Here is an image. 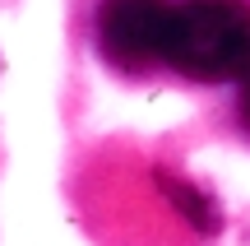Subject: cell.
I'll list each match as a JSON object with an SVG mask.
<instances>
[{
	"label": "cell",
	"mask_w": 250,
	"mask_h": 246,
	"mask_svg": "<svg viewBox=\"0 0 250 246\" xmlns=\"http://www.w3.org/2000/svg\"><path fill=\"white\" fill-rule=\"evenodd\" d=\"M246 116H250V93H246Z\"/></svg>",
	"instance_id": "cell-4"
},
{
	"label": "cell",
	"mask_w": 250,
	"mask_h": 246,
	"mask_svg": "<svg viewBox=\"0 0 250 246\" xmlns=\"http://www.w3.org/2000/svg\"><path fill=\"white\" fill-rule=\"evenodd\" d=\"M158 186H162V195H167V200L176 204V209L186 214L190 223H195V232H218V228H223V214H218V204L208 200L199 186L181 181V177H167V172H158Z\"/></svg>",
	"instance_id": "cell-3"
},
{
	"label": "cell",
	"mask_w": 250,
	"mask_h": 246,
	"mask_svg": "<svg viewBox=\"0 0 250 246\" xmlns=\"http://www.w3.org/2000/svg\"><path fill=\"white\" fill-rule=\"evenodd\" d=\"M171 9H176L171 0H102L98 9L102 51L121 70H148L167 51Z\"/></svg>",
	"instance_id": "cell-2"
},
{
	"label": "cell",
	"mask_w": 250,
	"mask_h": 246,
	"mask_svg": "<svg viewBox=\"0 0 250 246\" xmlns=\"http://www.w3.org/2000/svg\"><path fill=\"white\" fill-rule=\"evenodd\" d=\"M162 61L199 84L241 79L250 70V5L246 0H181L171 9Z\"/></svg>",
	"instance_id": "cell-1"
}]
</instances>
